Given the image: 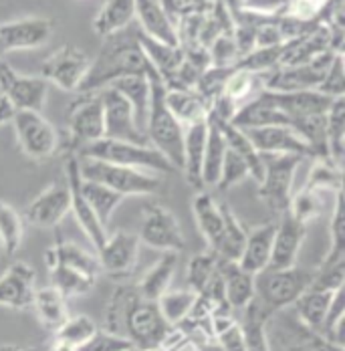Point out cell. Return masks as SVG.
I'll use <instances>...</instances> for the list:
<instances>
[{
    "instance_id": "1",
    "label": "cell",
    "mask_w": 345,
    "mask_h": 351,
    "mask_svg": "<svg viewBox=\"0 0 345 351\" xmlns=\"http://www.w3.org/2000/svg\"><path fill=\"white\" fill-rule=\"evenodd\" d=\"M105 329L126 337L141 351L162 348L172 333V327L160 313L158 301L143 299L136 285H121L113 291L105 315Z\"/></svg>"
},
{
    "instance_id": "2",
    "label": "cell",
    "mask_w": 345,
    "mask_h": 351,
    "mask_svg": "<svg viewBox=\"0 0 345 351\" xmlns=\"http://www.w3.org/2000/svg\"><path fill=\"white\" fill-rule=\"evenodd\" d=\"M147 69L150 63L139 47L138 33L126 35V31H121L105 38L99 55L91 61L77 93H97L123 77L145 75Z\"/></svg>"
},
{
    "instance_id": "3",
    "label": "cell",
    "mask_w": 345,
    "mask_h": 351,
    "mask_svg": "<svg viewBox=\"0 0 345 351\" xmlns=\"http://www.w3.org/2000/svg\"><path fill=\"white\" fill-rule=\"evenodd\" d=\"M150 79V111L145 123V136L150 145H154L160 154H164L178 172L184 166V128L176 121L170 109L166 106V85L162 77L147 69Z\"/></svg>"
},
{
    "instance_id": "4",
    "label": "cell",
    "mask_w": 345,
    "mask_h": 351,
    "mask_svg": "<svg viewBox=\"0 0 345 351\" xmlns=\"http://www.w3.org/2000/svg\"><path fill=\"white\" fill-rule=\"evenodd\" d=\"M81 160H99L115 166H126L150 174L168 176L176 174L178 170L170 164V160L160 154L154 145H138L130 141H117L102 138L83 145L77 154Z\"/></svg>"
},
{
    "instance_id": "5",
    "label": "cell",
    "mask_w": 345,
    "mask_h": 351,
    "mask_svg": "<svg viewBox=\"0 0 345 351\" xmlns=\"http://www.w3.org/2000/svg\"><path fill=\"white\" fill-rule=\"evenodd\" d=\"M79 170L83 180H91L97 184H104L109 190L126 196H150L156 194L162 188L164 176L141 172L126 166H115L99 160H81L79 158Z\"/></svg>"
},
{
    "instance_id": "6",
    "label": "cell",
    "mask_w": 345,
    "mask_h": 351,
    "mask_svg": "<svg viewBox=\"0 0 345 351\" xmlns=\"http://www.w3.org/2000/svg\"><path fill=\"white\" fill-rule=\"evenodd\" d=\"M313 273L305 269L261 271L254 275V299L275 315L276 311L295 305V301L309 289Z\"/></svg>"
},
{
    "instance_id": "7",
    "label": "cell",
    "mask_w": 345,
    "mask_h": 351,
    "mask_svg": "<svg viewBox=\"0 0 345 351\" xmlns=\"http://www.w3.org/2000/svg\"><path fill=\"white\" fill-rule=\"evenodd\" d=\"M261 160H263V178L259 182V196L273 210V214L283 216L289 208L293 196L295 172L303 162V158L287 156V154H261Z\"/></svg>"
},
{
    "instance_id": "8",
    "label": "cell",
    "mask_w": 345,
    "mask_h": 351,
    "mask_svg": "<svg viewBox=\"0 0 345 351\" xmlns=\"http://www.w3.org/2000/svg\"><path fill=\"white\" fill-rule=\"evenodd\" d=\"M102 138H104V106H102L99 91L81 93L69 107L67 141L61 143V147L69 156H77L83 145Z\"/></svg>"
},
{
    "instance_id": "9",
    "label": "cell",
    "mask_w": 345,
    "mask_h": 351,
    "mask_svg": "<svg viewBox=\"0 0 345 351\" xmlns=\"http://www.w3.org/2000/svg\"><path fill=\"white\" fill-rule=\"evenodd\" d=\"M21 152L31 160H49L61 152V136L38 111H14L10 119Z\"/></svg>"
},
{
    "instance_id": "10",
    "label": "cell",
    "mask_w": 345,
    "mask_h": 351,
    "mask_svg": "<svg viewBox=\"0 0 345 351\" xmlns=\"http://www.w3.org/2000/svg\"><path fill=\"white\" fill-rule=\"evenodd\" d=\"M0 97L14 111H43L49 95V83L38 75H21L0 59Z\"/></svg>"
},
{
    "instance_id": "11",
    "label": "cell",
    "mask_w": 345,
    "mask_h": 351,
    "mask_svg": "<svg viewBox=\"0 0 345 351\" xmlns=\"http://www.w3.org/2000/svg\"><path fill=\"white\" fill-rule=\"evenodd\" d=\"M335 53H323L317 59L303 65H293V67H276L263 75V89L267 91H278V93H289V91H317L321 85L325 71L329 69Z\"/></svg>"
},
{
    "instance_id": "12",
    "label": "cell",
    "mask_w": 345,
    "mask_h": 351,
    "mask_svg": "<svg viewBox=\"0 0 345 351\" xmlns=\"http://www.w3.org/2000/svg\"><path fill=\"white\" fill-rule=\"evenodd\" d=\"M89 65H91V59L79 47L63 45L61 49H57L43 61L38 77L63 91L75 93L79 91L89 71Z\"/></svg>"
},
{
    "instance_id": "13",
    "label": "cell",
    "mask_w": 345,
    "mask_h": 351,
    "mask_svg": "<svg viewBox=\"0 0 345 351\" xmlns=\"http://www.w3.org/2000/svg\"><path fill=\"white\" fill-rule=\"evenodd\" d=\"M104 106V138L117 141H130L138 145H150L147 136L141 132L134 117V109L128 99L111 87L99 91Z\"/></svg>"
},
{
    "instance_id": "14",
    "label": "cell",
    "mask_w": 345,
    "mask_h": 351,
    "mask_svg": "<svg viewBox=\"0 0 345 351\" xmlns=\"http://www.w3.org/2000/svg\"><path fill=\"white\" fill-rule=\"evenodd\" d=\"M139 243L158 248L162 252H182L186 248L184 234L172 212L164 206L152 204L141 212Z\"/></svg>"
},
{
    "instance_id": "15",
    "label": "cell",
    "mask_w": 345,
    "mask_h": 351,
    "mask_svg": "<svg viewBox=\"0 0 345 351\" xmlns=\"http://www.w3.org/2000/svg\"><path fill=\"white\" fill-rule=\"evenodd\" d=\"M55 31L51 19L27 16L0 25V57L14 51H33L43 47Z\"/></svg>"
},
{
    "instance_id": "16",
    "label": "cell",
    "mask_w": 345,
    "mask_h": 351,
    "mask_svg": "<svg viewBox=\"0 0 345 351\" xmlns=\"http://www.w3.org/2000/svg\"><path fill=\"white\" fill-rule=\"evenodd\" d=\"M65 178H67V188H69L71 194V212L75 214L77 224L81 226V230L85 232V237L89 239V243L93 245L95 252H97L107 241V230L97 220L95 212L91 210L89 202L85 200V196L81 192V170H79V158L77 156L67 158Z\"/></svg>"
},
{
    "instance_id": "17",
    "label": "cell",
    "mask_w": 345,
    "mask_h": 351,
    "mask_svg": "<svg viewBox=\"0 0 345 351\" xmlns=\"http://www.w3.org/2000/svg\"><path fill=\"white\" fill-rule=\"evenodd\" d=\"M139 239L132 232H115L95 252L99 269L113 279H126L138 265Z\"/></svg>"
},
{
    "instance_id": "18",
    "label": "cell",
    "mask_w": 345,
    "mask_h": 351,
    "mask_svg": "<svg viewBox=\"0 0 345 351\" xmlns=\"http://www.w3.org/2000/svg\"><path fill=\"white\" fill-rule=\"evenodd\" d=\"M35 271L31 265L16 261L0 275V307L25 311L33 307Z\"/></svg>"
},
{
    "instance_id": "19",
    "label": "cell",
    "mask_w": 345,
    "mask_h": 351,
    "mask_svg": "<svg viewBox=\"0 0 345 351\" xmlns=\"http://www.w3.org/2000/svg\"><path fill=\"white\" fill-rule=\"evenodd\" d=\"M71 210V194L67 184H51L31 200L25 218L36 228L57 226Z\"/></svg>"
},
{
    "instance_id": "20",
    "label": "cell",
    "mask_w": 345,
    "mask_h": 351,
    "mask_svg": "<svg viewBox=\"0 0 345 351\" xmlns=\"http://www.w3.org/2000/svg\"><path fill=\"white\" fill-rule=\"evenodd\" d=\"M307 226L291 218L287 212L281 216V222L275 228V239H273V250H271V261H269V271H285L293 269L299 256L301 245L305 241Z\"/></svg>"
},
{
    "instance_id": "21",
    "label": "cell",
    "mask_w": 345,
    "mask_h": 351,
    "mask_svg": "<svg viewBox=\"0 0 345 351\" xmlns=\"http://www.w3.org/2000/svg\"><path fill=\"white\" fill-rule=\"evenodd\" d=\"M263 97L275 106L278 111H283L291 123L295 119H303L311 115H325L333 104L331 97L319 93V91H289V93H278V91H261Z\"/></svg>"
},
{
    "instance_id": "22",
    "label": "cell",
    "mask_w": 345,
    "mask_h": 351,
    "mask_svg": "<svg viewBox=\"0 0 345 351\" xmlns=\"http://www.w3.org/2000/svg\"><path fill=\"white\" fill-rule=\"evenodd\" d=\"M242 132L246 134V138L250 140L259 154H287V156H299L303 160L311 158L307 143L291 128L273 125V128H252Z\"/></svg>"
},
{
    "instance_id": "23",
    "label": "cell",
    "mask_w": 345,
    "mask_h": 351,
    "mask_svg": "<svg viewBox=\"0 0 345 351\" xmlns=\"http://www.w3.org/2000/svg\"><path fill=\"white\" fill-rule=\"evenodd\" d=\"M136 19L141 35L172 47H180L176 23L168 16L160 0H136Z\"/></svg>"
},
{
    "instance_id": "24",
    "label": "cell",
    "mask_w": 345,
    "mask_h": 351,
    "mask_svg": "<svg viewBox=\"0 0 345 351\" xmlns=\"http://www.w3.org/2000/svg\"><path fill=\"white\" fill-rule=\"evenodd\" d=\"M206 134V119L184 128V166H182V174L186 178L188 186L194 188L196 192L204 190V184H202V162H204Z\"/></svg>"
},
{
    "instance_id": "25",
    "label": "cell",
    "mask_w": 345,
    "mask_h": 351,
    "mask_svg": "<svg viewBox=\"0 0 345 351\" xmlns=\"http://www.w3.org/2000/svg\"><path fill=\"white\" fill-rule=\"evenodd\" d=\"M275 222L261 224L254 230L246 232V243L239 256V265L250 275H259L269 267L271 250H273V239H275Z\"/></svg>"
},
{
    "instance_id": "26",
    "label": "cell",
    "mask_w": 345,
    "mask_h": 351,
    "mask_svg": "<svg viewBox=\"0 0 345 351\" xmlns=\"http://www.w3.org/2000/svg\"><path fill=\"white\" fill-rule=\"evenodd\" d=\"M218 271L224 285V297L233 311H242L254 299V275L241 269L237 261L218 258Z\"/></svg>"
},
{
    "instance_id": "27",
    "label": "cell",
    "mask_w": 345,
    "mask_h": 351,
    "mask_svg": "<svg viewBox=\"0 0 345 351\" xmlns=\"http://www.w3.org/2000/svg\"><path fill=\"white\" fill-rule=\"evenodd\" d=\"M192 212L198 230L202 232L208 243V250H212L218 256V248L222 243V214L220 204L204 190H200L192 200Z\"/></svg>"
},
{
    "instance_id": "28",
    "label": "cell",
    "mask_w": 345,
    "mask_h": 351,
    "mask_svg": "<svg viewBox=\"0 0 345 351\" xmlns=\"http://www.w3.org/2000/svg\"><path fill=\"white\" fill-rule=\"evenodd\" d=\"M45 261H47V267H55V265H65L69 269H75L79 273H85L93 279L99 277L102 269H99V263H97V256L87 252L83 246L75 245L71 241H59L53 246L47 248L45 252Z\"/></svg>"
},
{
    "instance_id": "29",
    "label": "cell",
    "mask_w": 345,
    "mask_h": 351,
    "mask_svg": "<svg viewBox=\"0 0 345 351\" xmlns=\"http://www.w3.org/2000/svg\"><path fill=\"white\" fill-rule=\"evenodd\" d=\"M136 21V0H105L93 19L95 35L107 38L126 31Z\"/></svg>"
},
{
    "instance_id": "30",
    "label": "cell",
    "mask_w": 345,
    "mask_h": 351,
    "mask_svg": "<svg viewBox=\"0 0 345 351\" xmlns=\"http://www.w3.org/2000/svg\"><path fill=\"white\" fill-rule=\"evenodd\" d=\"M271 317H273V313L267 311L257 299H252L242 309V317L237 321L241 327L246 351H271L269 339H267V323Z\"/></svg>"
},
{
    "instance_id": "31",
    "label": "cell",
    "mask_w": 345,
    "mask_h": 351,
    "mask_svg": "<svg viewBox=\"0 0 345 351\" xmlns=\"http://www.w3.org/2000/svg\"><path fill=\"white\" fill-rule=\"evenodd\" d=\"M138 40L147 63L152 65V69L156 71L164 83H168L176 75V71L180 69L182 61H184V51L182 47H172L160 40H154L150 36L141 35L138 31Z\"/></svg>"
},
{
    "instance_id": "32",
    "label": "cell",
    "mask_w": 345,
    "mask_h": 351,
    "mask_svg": "<svg viewBox=\"0 0 345 351\" xmlns=\"http://www.w3.org/2000/svg\"><path fill=\"white\" fill-rule=\"evenodd\" d=\"M166 106L182 128L204 121L210 109V106L198 95L196 89H168L166 87Z\"/></svg>"
},
{
    "instance_id": "33",
    "label": "cell",
    "mask_w": 345,
    "mask_h": 351,
    "mask_svg": "<svg viewBox=\"0 0 345 351\" xmlns=\"http://www.w3.org/2000/svg\"><path fill=\"white\" fill-rule=\"evenodd\" d=\"M117 93H121L128 104L134 109V117L138 128L145 134V123H147V111H150V79L145 75H132L123 77L115 83L109 85Z\"/></svg>"
},
{
    "instance_id": "34",
    "label": "cell",
    "mask_w": 345,
    "mask_h": 351,
    "mask_svg": "<svg viewBox=\"0 0 345 351\" xmlns=\"http://www.w3.org/2000/svg\"><path fill=\"white\" fill-rule=\"evenodd\" d=\"M176 267H178V252H164L160 261L136 285L139 295L147 301H158L168 291Z\"/></svg>"
},
{
    "instance_id": "35",
    "label": "cell",
    "mask_w": 345,
    "mask_h": 351,
    "mask_svg": "<svg viewBox=\"0 0 345 351\" xmlns=\"http://www.w3.org/2000/svg\"><path fill=\"white\" fill-rule=\"evenodd\" d=\"M33 307H35L36 317L43 323V327L53 331V333L69 317V313H67V299L55 287L36 289L35 297H33Z\"/></svg>"
},
{
    "instance_id": "36",
    "label": "cell",
    "mask_w": 345,
    "mask_h": 351,
    "mask_svg": "<svg viewBox=\"0 0 345 351\" xmlns=\"http://www.w3.org/2000/svg\"><path fill=\"white\" fill-rule=\"evenodd\" d=\"M216 123L220 125V132H222V138H224V143H226V149L235 152L241 158L242 162L246 164V168H248L250 178L259 184L261 178H263V160H261V154L254 149V145L250 143V140L246 138V134L242 130L235 128L233 123H224V121H216Z\"/></svg>"
},
{
    "instance_id": "37",
    "label": "cell",
    "mask_w": 345,
    "mask_h": 351,
    "mask_svg": "<svg viewBox=\"0 0 345 351\" xmlns=\"http://www.w3.org/2000/svg\"><path fill=\"white\" fill-rule=\"evenodd\" d=\"M333 295H335V291L331 293V291L307 289V291L295 301L297 315L303 321V325H305L309 331H313V333H321Z\"/></svg>"
},
{
    "instance_id": "38",
    "label": "cell",
    "mask_w": 345,
    "mask_h": 351,
    "mask_svg": "<svg viewBox=\"0 0 345 351\" xmlns=\"http://www.w3.org/2000/svg\"><path fill=\"white\" fill-rule=\"evenodd\" d=\"M208 134H206V147H204V162H202V184L204 188L218 184L220 170L224 164V156H226V143L222 138L220 125L206 117Z\"/></svg>"
},
{
    "instance_id": "39",
    "label": "cell",
    "mask_w": 345,
    "mask_h": 351,
    "mask_svg": "<svg viewBox=\"0 0 345 351\" xmlns=\"http://www.w3.org/2000/svg\"><path fill=\"white\" fill-rule=\"evenodd\" d=\"M220 214H222V243L218 248V258L239 261L246 243V230L242 228L239 216L228 204H220Z\"/></svg>"
},
{
    "instance_id": "40",
    "label": "cell",
    "mask_w": 345,
    "mask_h": 351,
    "mask_svg": "<svg viewBox=\"0 0 345 351\" xmlns=\"http://www.w3.org/2000/svg\"><path fill=\"white\" fill-rule=\"evenodd\" d=\"M327 121V152L329 160L335 166H344L345 154V97L333 99L329 111L325 113Z\"/></svg>"
},
{
    "instance_id": "41",
    "label": "cell",
    "mask_w": 345,
    "mask_h": 351,
    "mask_svg": "<svg viewBox=\"0 0 345 351\" xmlns=\"http://www.w3.org/2000/svg\"><path fill=\"white\" fill-rule=\"evenodd\" d=\"M81 192H83L85 200L89 202L91 210L95 212L97 220H99L104 226H107L109 218L113 216L115 208H117V206L121 204V200H123L121 194L109 190L104 184H97V182H91V180H83V178H81Z\"/></svg>"
},
{
    "instance_id": "42",
    "label": "cell",
    "mask_w": 345,
    "mask_h": 351,
    "mask_svg": "<svg viewBox=\"0 0 345 351\" xmlns=\"http://www.w3.org/2000/svg\"><path fill=\"white\" fill-rule=\"evenodd\" d=\"M49 273H51V287H55L65 299L89 293L97 281V279L85 275V273H79L75 269H69L65 265H55L49 269Z\"/></svg>"
},
{
    "instance_id": "43",
    "label": "cell",
    "mask_w": 345,
    "mask_h": 351,
    "mask_svg": "<svg viewBox=\"0 0 345 351\" xmlns=\"http://www.w3.org/2000/svg\"><path fill=\"white\" fill-rule=\"evenodd\" d=\"M259 85L263 87V75L235 67L230 77H228V81H226V85H224L222 95L228 97L237 107H241L259 93L257 91Z\"/></svg>"
},
{
    "instance_id": "44",
    "label": "cell",
    "mask_w": 345,
    "mask_h": 351,
    "mask_svg": "<svg viewBox=\"0 0 345 351\" xmlns=\"http://www.w3.org/2000/svg\"><path fill=\"white\" fill-rule=\"evenodd\" d=\"M196 293L186 289V291H166L160 299H158V307L160 313L166 319V323L170 327L180 325L188 313L192 311L194 303H196Z\"/></svg>"
},
{
    "instance_id": "45",
    "label": "cell",
    "mask_w": 345,
    "mask_h": 351,
    "mask_svg": "<svg viewBox=\"0 0 345 351\" xmlns=\"http://www.w3.org/2000/svg\"><path fill=\"white\" fill-rule=\"evenodd\" d=\"M23 218L10 204L0 200V248L6 254H14L23 245Z\"/></svg>"
},
{
    "instance_id": "46",
    "label": "cell",
    "mask_w": 345,
    "mask_h": 351,
    "mask_svg": "<svg viewBox=\"0 0 345 351\" xmlns=\"http://www.w3.org/2000/svg\"><path fill=\"white\" fill-rule=\"evenodd\" d=\"M329 252L325 254L323 263L325 265H335V263H345V218H344V194H335V204H333V214L329 220Z\"/></svg>"
},
{
    "instance_id": "47",
    "label": "cell",
    "mask_w": 345,
    "mask_h": 351,
    "mask_svg": "<svg viewBox=\"0 0 345 351\" xmlns=\"http://www.w3.org/2000/svg\"><path fill=\"white\" fill-rule=\"evenodd\" d=\"M342 168L331 160H315L303 188L313 192H342Z\"/></svg>"
},
{
    "instance_id": "48",
    "label": "cell",
    "mask_w": 345,
    "mask_h": 351,
    "mask_svg": "<svg viewBox=\"0 0 345 351\" xmlns=\"http://www.w3.org/2000/svg\"><path fill=\"white\" fill-rule=\"evenodd\" d=\"M218 271V256L206 250V252H200V254H194L188 263V271H186V281L190 291H194L196 295L204 291V287L208 281L214 277V273Z\"/></svg>"
},
{
    "instance_id": "49",
    "label": "cell",
    "mask_w": 345,
    "mask_h": 351,
    "mask_svg": "<svg viewBox=\"0 0 345 351\" xmlns=\"http://www.w3.org/2000/svg\"><path fill=\"white\" fill-rule=\"evenodd\" d=\"M95 331H97V325L87 315L67 317V321L55 331V339H59V341H63V343L77 350L85 341H89Z\"/></svg>"
},
{
    "instance_id": "50",
    "label": "cell",
    "mask_w": 345,
    "mask_h": 351,
    "mask_svg": "<svg viewBox=\"0 0 345 351\" xmlns=\"http://www.w3.org/2000/svg\"><path fill=\"white\" fill-rule=\"evenodd\" d=\"M323 210V200H321V194L319 192H313L307 188H301L299 192H295L291 196V202H289V208L287 214L291 218H295L297 222L301 224H309L311 220H315Z\"/></svg>"
},
{
    "instance_id": "51",
    "label": "cell",
    "mask_w": 345,
    "mask_h": 351,
    "mask_svg": "<svg viewBox=\"0 0 345 351\" xmlns=\"http://www.w3.org/2000/svg\"><path fill=\"white\" fill-rule=\"evenodd\" d=\"M281 47H283V45L252 49L250 53H246L244 57H241V59L237 61L235 67L250 71V73H257V75H265V73H269V71H273L278 67V61H281Z\"/></svg>"
},
{
    "instance_id": "52",
    "label": "cell",
    "mask_w": 345,
    "mask_h": 351,
    "mask_svg": "<svg viewBox=\"0 0 345 351\" xmlns=\"http://www.w3.org/2000/svg\"><path fill=\"white\" fill-rule=\"evenodd\" d=\"M344 53H335L329 69L325 71V77L321 81V85L317 87L319 93L331 97V99H337V97H344L345 93V65H344Z\"/></svg>"
},
{
    "instance_id": "53",
    "label": "cell",
    "mask_w": 345,
    "mask_h": 351,
    "mask_svg": "<svg viewBox=\"0 0 345 351\" xmlns=\"http://www.w3.org/2000/svg\"><path fill=\"white\" fill-rule=\"evenodd\" d=\"M246 178H250L246 164L242 162L235 152L226 149L224 164H222V170H220V178H218L216 190L218 192H226V190L235 188L237 184H241L242 180H246Z\"/></svg>"
},
{
    "instance_id": "54",
    "label": "cell",
    "mask_w": 345,
    "mask_h": 351,
    "mask_svg": "<svg viewBox=\"0 0 345 351\" xmlns=\"http://www.w3.org/2000/svg\"><path fill=\"white\" fill-rule=\"evenodd\" d=\"M208 55H210V65L212 67H235L237 61L241 59L233 35L216 36L212 40V45L208 47Z\"/></svg>"
},
{
    "instance_id": "55",
    "label": "cell",
    "mask_w": 345,
    "mask_h": 351,
    "mask_svg": "<svg viewBox=\"0 0 345 351\" xmlns=\"http://www.w3.org/2000/svg\"><path fill=\"white\" fill-rule=\"evenodd\" d=\"M327 4L329 0H289L281 16H289L299 23H315V21H321Z\"/></svg>"
},
{
    "instance_id": "56",
    "label": "cell",
    "mask_w": 345,
    "mask_h": 351,
    "mask_svg": "<svg viewBox=\"0 0 345 351\" xmlns=\"http://www.w3.org/2000/svg\"><path fill=\"white\" fill-rule=\"evenodd\" d=\"M134 348L132 341H128L121 335H115L107 329H97L89 341H85L77 351H130Z\"/></svg>"
},
{
    "instance_id": "57",
    "label": "cell",
    "mask_w": 345,
    "mask_h": 351,
    "mask_svg": "<svg viewBox=\"0 0 345 351\" xmlns=\"http://www.w3.org/2000/svg\"><path fill=\"white\" fill-rule=\"evenodd\" d=\"M287 4H289V0H241L242 10L257 14V16H267V19L281 16L285 12Z\"/></svg>"
},
{
    "instance_id": "58",
    "label": "cell",
    "mask_w": 345,
    "mask_h": 351,
    "mask_svg": "<svg viewBox=\"0 0 345 351\" xmlns=\"http://www.w3.org/2000/svg\"><path fill=\"white\" fill-rule=\"evenodd\" d=\"M160 4L164 6V10L168 12L174 23H178L188 14H196L204 10V0H160Z\"/></svg>"
},
{
    "instance_id": "59",
    "label": "cell",
    "mask_w": 345,
    "mask_h": 351,
    "mask_svg": "<svg viewBox=\"0 0 345 351\" xmlns=\"http://www.w3.org/2000/svg\"><path fill=\"white\" fill-rule=\"evenodd\" d=\"M12 113H14V109L8 106V101L4 97H0V125L8 123L12 119Z\"/></svg>"
},
{
    "instance_id": "60",
    "label": "cell",
    "mask_w": 345,
    "mask_h": 351,
    "mask_svg": "<svg viewBox=\"0 0 345 351\" xmlns=\"http://www.w3.org/2000/svg\"><path fill=\"white\" fill-rule=\"evenodd\" d=\"M190 351H224L218 343H202V346H194Z\"/></svg>"
},
{
    "instance_id": "61",
    "label": "cell",
    "mask_w": 345,
    "mask_h": 351,
    "mask_svg": "<svg viewBox=\"0 0 345 351\" xmlns=\"http://www.w3.org/2000/svg\"><path fill=\"white\" fill-rule=\"evenodd\" d=\"M0 351H27V350H23V348H19V346H14V343H2V346H0Z\"/></svg>"
},
{
    "instance_id": "62",
    "label": "cell",
    "mask_w": 345,
    "mask_h": 351,
    "mask_svg": "<svg viewBox=\"0 0 345 351\" xmlns=\"http://www.w3.org/2000/svg\"><path fill=\"white\" fill-rule=\"evenodd\" d=\"M311 351H321V350H319V346H315V348H313V350H311Z\"/></svg>"
}]
</instances>
